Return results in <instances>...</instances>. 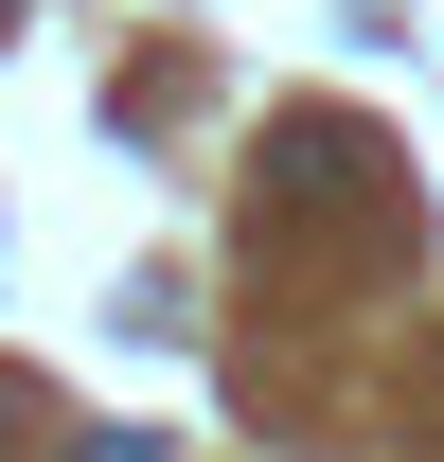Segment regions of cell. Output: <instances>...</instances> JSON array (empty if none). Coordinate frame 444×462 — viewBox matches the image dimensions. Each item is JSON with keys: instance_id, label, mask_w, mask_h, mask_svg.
<instances>
[{"instance_id": "1", "label": "cell", "mask_w": 444, "mask_h": 462, "mask_svg": "<svg viewBox=\"0 0 444 462\" xmlns=\"http://www.w3.org/2000/svg\"><path fill=\"white\" fill-rule=\"evenodd\" d=\"M0 445H18V392H0Z\"/></svg>"}]
</instances>
